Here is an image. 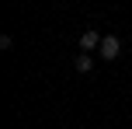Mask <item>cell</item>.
Instances as JSON below:
<instances>
[{
    "mask_svg": "<svg viewBox=\"0 0 132 129\" xmlns=\"http://www.w3.org/2000/svg\"><path fill=\"white\" fill-rule=\"evenodd\" d=\"M101 39H104V35H97L90 28V32H84L80 35V49H84V52H90V49H101Z\"/></svg>",
    "mask_w": 132,
    "mask_h": 129,
    "instance_id": "cell-2",
    "label": "cell"
},
{
    "mask_svg": "<svg viewBox=\"0 0 132 129\" xmlns=\"http://www.w3.org/2000/svg\"><path fill=\"white\" fill-rule=\"evenodd\" d=\"M90 70H94V59H90L87 52H80V56H77V73H90Z\"/></svg>",
    "mask_w": 132,
    "mask_h": 129,
    "instance_id": "cell-3",
    "label": "cell"
},
{
    "mask_svg": "<svg viewBox=\"0 0 132 129\" xmlns=\"http://www.w3.org/2000/svg\"><path fill=\"white\" fill-rule=\"evenodd\" d=\"M97 52H101V59H104V63H111L115 56L122 52V42L115 39V35H104V39H101V49H97Z\"/></svg>",
    "mask_w": 132,
    "mask_h": 129,
    "instance_id": "cell-1",
    "label": "cell"
}]
</instances>
